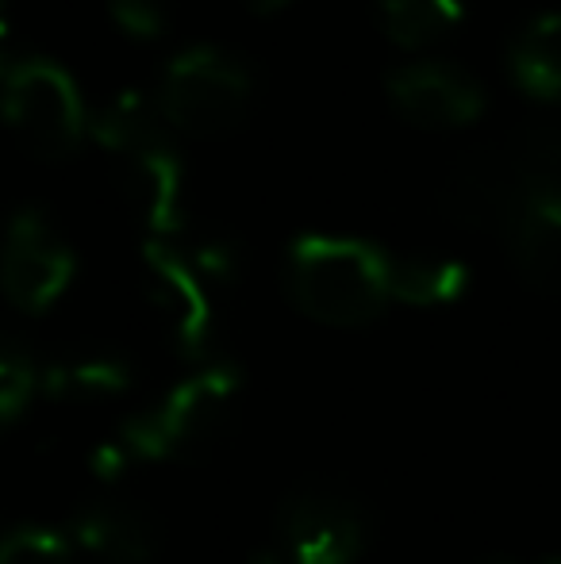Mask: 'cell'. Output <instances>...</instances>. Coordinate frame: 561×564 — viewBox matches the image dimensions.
I'll list each match as a JSON object with an SVG mask.
<instances>
[{
  "label": "cell",
  "instance_id": "obj_1",
  "mask_svg": "<svg viewBox=\"0 0 561 564\" xmlns=\"http://www.w3.org/2000/svg\"><path fill=\"white\" fill-rule=\"evenodd\" d=\"M242 400V377L231 365H204L181 377L154 408L131 415L116 438L93 453L97 476L112 480L128 465H165L193 457L224 434Z\"/></svg>",
  "mask_w": 561,
  "mask_h": 564
},
{
  "label": "cell",
  "instance_id": "obj_2",
  "mask_svg": "<svg viewBox=\"0 0 561 564\" xmlns=\"http://www.w3.org/2000/svg\"><path fill=\"white\" fill-rule=\"evenodd\" d=\"M281 284L304 319L331 330H362L392 304L389 253L362 238H296L284 253Z\"/></svg>",
  "mask_w": 561,
  "mask_h": 564
},
{
  "label": "cell",
  "instance_id": "obj_3",
  "mask_svg": "<svg viewBox=\"0 0 561 564\" xmlns=\"http://www.w3.org/2000/svg\"><path fill=\"white\" fill-rule=\"evenodd\" d=\"M89 131L112 162L116 188L150 230V238L177 235L185 170L158 108L142 93H120L89 119Z\"/></svg>",
  "mask_w": 561,
  "mask_h": 564
},
{
  "label": "cell",
  "instance_id": "obj_4",
  "mask_svg": "<svg viewBox=\"0 0 561 564\" xmlns=\"http://www.w3.org/2000/svg\"><path fill=\"white\" fill-rule=\"evenodd\" d=\"M255 97L247 62L212 43L177 51L162 66L154 85V108L173 131L216 139L242 123Z\"/></svg>",
  "mask_w": 561,
  "mask_h": 564
},
{
  "label": "cell",
  "instance_id": "obj_5",
  "mask_svg": "<svg viewBox=\"0 0 561 564\" xmlns=\"http://www.w3.org/2000/svg\"><path fill=\"white\" fill-rule=\"evenodd\" d=\"M4 116L15 142L39 162L74 158L89 131L74 77L39 54L4 58Z\"/></svg>",
  "mask_w": 561,
  "mask_h": 564
},
{
  "label": "cell",
  "instance_id": "obj_6",
  "mask_svg": "<svg viewBox=\"0 0 561 564\" xmlns=\"http://www.w3.org/2000/svg\"><path fill=\"white\" fill-rule=\"evenodd\" d=\"M278 545L289 564H358L369 545L366 511L331 484H300L278 507Z\"/></svg>",
  "mask_w": 561,
  "mask_h": 564
},
{
  "label": "cell",
  "instance_id": "obj_7",
  "mask_svg": "<svg viewBox=\"0 0 561 564\" xmlns=\"http://www.w3.org/2000/svg\"><path fill=\"white\" fill-rule=\"evenodd\" d=\"M142 289L147 300L165 323V335L177 354L201 361L208 354L212 330H216V284L201 273L185 246L170 238H150L142 246Z\"/></svg>",
  "mask_w": 561,
  "mask_h": 564
},
{
  "label": "cell",
  "instance_id": "obj_8",
  "mask_svg": "<svg viewBox=\"0 0 561 564\" xmlns=\"http://www.w3.org/2000/svg\"><path fill=\"white\" fill-rule=\"evenodd\" d=\"M74 250L39 208H20L8 224L0 284L15 312L43 315L66 296L74 281Z\"/></svg>",
  "mask_w": 561,
  "mask_h": 564
},
{
  "label": "cell",
  "instance_id": "obj_9",
  "mask_svg": "<svg viewBox=\"0 0 561 564\" xmlns=\"http://www.w3.org/2000/svg\"><path fill=\"white\" fill-rule=\"evenodd\" d=\"M389 100L408 123L427 131H454L473 123L485 112V89L473 74H465L454 62L420 58L404 62L385 77Z\"/></svg>",
  "mask_w": 561,
  "mask_h": 564
},
{
  "label": "cell",
  "instance_id": "obj_10",
  "mask_svg": "<svg viewBox=\"0 0 561 564\" xmlns=\"http://www.w3.org/2000/svg\"><path fill=\"white\" fill-rule=\"evenodd\" d=\"M439 196L446 216L457 224L504 227L511 212L527 200V188L504 142H477L446 170Z\"/></svg>",
  "mask_w": 561,
  "mask_h": 564
},
{
  "label": "cell",
  "instance_id": "obj_11",
  "mask_svg": "<svg viewBox=\"0 0 561 564\" xmlns=\"http://www.w3.org/2000/svg\"><path fill=\"white\" fill-rule=\"evenodd\" d=\"M66 530L77 545V557L93 564H150L158 553L154 522L123 499L85 503Z\"/></svg>",
  "mask_w": 561,
  "mask_h": 564
},
{
  "label": "cell",
  "instance_id": "obj_12",
  "mask_svg": "<svg viewBox=\"0 0 561 564\" xmlns=\"http://www.w3.org/2000/svg\"><path fill=\"white\" fill-rule=\"evenodd\" d=\"M500 235L519 281L539 292H561V193L527 196Z\"/></svg>",
  "mask_w": 561,
  "mask_h": 564
},
{
  "label": "cell",
  "instance_id": "obj_13",
  "mask_svg": "<svg viewBox=\"0 0 561 564\" xmlns=\"http://www.w3.org/2000/svg\"><path fill=\"white\" fill-rule=\"evenodd\" d=\"M392 304L404 307H450L470 289V269L439 253H389Z\"/></svg>",
  "mask_w": 561,
  "mask_h": 564
},
{
  "label": "cell",
  "instance_id": "obj_14",
  "mask_svg": "<svg viewBox=\"0 0 561 564\" xmlns=\"http://www.w3.org/2000/svg\"><path fill=\"white\" fill-rule=\"evenodd\" d=\"M516 85L535 100H561V12L535 15L508 51Z\"/></svg>",
  "mask_w": 561,
  "mask_h": 564
},
{
  "label": "cell",
  "instance_id": "obj_15",
  "mask_svg": "<svg viewBox=\"0 0 561 564\" xmlns=\"http://www.w3.org/2000/svg\"><path fill=\"white\" fill-rule=\"evenodd\" d=\"M462 0H377V20L400 51H423V46L446 39L462 23Z\"/></svg>",
  "mask_w": 561,
  "mask_h": 564
},
{
  "label": "cell",
  "instance_id": "obj_16",
  "mask_svg": "<svg viewBox=\"0 0 561 564\" xmlns=\"http://www.w3.org/2000/svg\"><path fill=\"white\" fill-rule=\"evenodd\" d=\"M504 147H508L527 196L561 193V123L554 119L524 123L504 139Z\"/></svg>",
  "mask_w": 561,
  "mask_h": 564
},
{
  "label": "cell",
  "instance_id": "obj_17",
  "mask_svg": "<svg viewBox=\"0 0 561 564\" xmlns=\"http://www.w3.org/2000/svg\"><path fill=\"white\" fill-rule=\"evenodd\" d=\"M128 365L116 361V357H74V361H62L46 369L43 395L51 400H74V403H100L112 400V395L128 392Z\"/></svg>",
  "mask_w": 561,
  "mask_h": 564
},
{
  "label": "cell",
  "instance_id": "obj_18",
  "mask_svg": "<svg viewBox=\"0 0 561 564\" xmlns=\"http://www.w3.org/2000/svg\"><path fill=\"white\" fill-rule=\"evenodd\" d=\"M46 369H39L35 357L23 354L15 341H8L0 354V419L4 426H15L31 411V403L43 395Z\"/></svg>",
  "mask_w": 561,
  "mask_h": 564
},
{
  "label": "cell",
  "instance_id": "obj_19",
  "mask_svg": "<svg viewBox=\"0 0 561 564\" xmlns=\"http://www.w3.org/2000/svg\"><path fill=\"white\" fill-rule=\"evenodd\" d=\"M0 564H77V545L69 530L23 522L0 542Z\"/></svg>",
  "mask_w": 561,
  "mask_h": 564
},
{
  "label": "cell",
  "instance_id": "obj_20",
  "mask_svg": "<svg viewBox=\"0 0 561 564\" xmlns=\"http://www.w3.org/2000/svg\"><path fill=\"white\" fill-rule=\"evenodd\" d=\"M170 8L173 0H108L112 20L136 39L162 35L165 20H170Z\"/></svg>",
  "mask_w": 561,
  "mask_h": 564
},
{
  "label": "cell",
  "instance_id": "obj_21",
  "mask_svg": "<svg viewBox=\"0 0 561 564\" xmlns=\"http://www.w3.org/2000/svg\"><path fill=\"white\" fill-rule=\"evenodd\" d=\"M242 4H250L255 12H273L278 4H284V0H242Z\"/></svg>",
  "mask_w": 561,
  "mask_h": 564
},
{
  "label": "cell",
  "instance_id": "obj_22",
  "mask_svg": "<svg viewBox=\"0 0 561 564\" xmlns=\"http://www.w3.org/2000/svg\"><path fill=\"white\" fill-rule=\"evenodd\" d=\"M493 564H561V557H547V561H493Z\"/></svg>",
  "mask_w": 561,
  "mask_h": 564
},
{
  "label": "cell",
  "instance_id": "obj_23",
  "mask_svg": "<svg viewBox=\"0 0 561 564\" xmlns=\"http://www.w3.org/2000/svg\"><path fill=\"white\" fill-rule=\"evenodd\" d=\"M258 564H281V561H270V557H266V561H258Z\"/></svg>",
  "mask_w": 561,
  "mask_h": 564
}]
</instances>
